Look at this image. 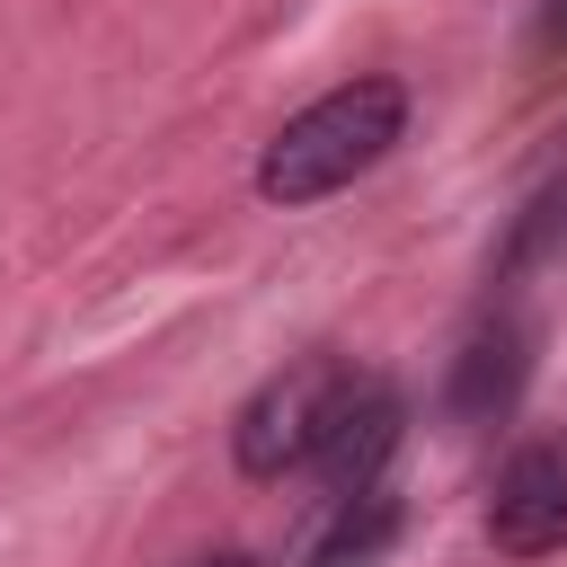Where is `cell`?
<instances>
[{"label": "cell", "mask_w": 567, "mask_h": 567, "mask_svg": "<svg viewBox=\"0 0 567 567\" xmlns=\"http://www.w3.org/2000/svg\"><path fill=\"white\" fill-rule=\"evenodd\" d=\"M408 133V89L390 71H363V80H337L328 97H310L301 115H284V133L257 151V195L266 204H319L337 186H354L363 168H381Z\"/></svg>", "instance_id": "cell-1"}, {"label": "cell", "mask_w": 567, "mask_h": 567, "mask_svg": "<svg viewBox=\"0 0 567 567\" xmlns=\"http://www.w3.org/2000/svg\"><path fill=\"white\" fill-rule=\"evenodd\" d=\"M346 372H354V363H337V354H310V363L275 372V381H266V390L239 408V425H230L239 470H248V478L310 470V452H319V434H328V408H337Z\"/></svg>", "instance_id": "cell-2"}, {"label": "cell", "mask_w": 567, "mask_h": 567, "mask_svg": "<svg viewBox=\"0 0 567 567\" xmlns=\"http://www.w3.org/2000/svg\"><path fill=\"white\" fill-rule=\"evenodd\" d=\"M487 540L505 558H540L567 540V434H532L505 452L487 487Z\"/></svg>", "instance_id": "cell-3"}, {"label": "cell", "mask_w": 567, "mask_h": 567, "mask_svg": "<svg viewBox=\"0 0 567 567\" xmlns=\"http://www.w3.org/2000/svg\"><path fill=\"white\" fill-rule=\"evenodd\" d=\"M399 434H408L399 381H381V372H346V390H337V408H328V434H319V452H310V478H319L328 496L381 487V461L399 452Z\"/></svg>", "instance_id": "cell-4"}, {"label": "cell", "mask_w": 567, "mask_h": 567, "mask_svg": "<svg viewBox=\"0 0 567 567\" xmlns=\"http://www.w3.org/2000/svg\"><path fill=\"white\" fill-rule=\"evenodd\" d=\"M532 337H523V319H487L470 346H461V372H452V416H505L514 408V390H523V354Z\"/></svg>", "instance_id": "cell-5"}, {"label": "cell", "mask_w": 567, "mask_h": 567, "mask_svg": "<svg viewBox=\"0 0 567 567\" xmlns=\"http://www.w3.org/2000/svg\"><path fill=\"white\" fill-rule=\"evenodd\" d=\"M399 532V505L390 487H354V496H328V523L310 540V567H372Z\"/></svg>", "instance_id": "cell-6"}, {"label": "cell", "mask_w": 567, "mask_h": 567, "mask_svg": "<svg viewBox=\"0 0 567 567\" xmlns=\"http://www.w3.org/2000/svg\"><path fill=\"white\" fill-rule=\"evenodd\" d=\"M540 35H549V44H567V0H540Z\"/></svg>", "instance_id": "cell-7"}, {"label": "cell", "mask_w": 567, "mask_h": 567, "mask_svg": "<svg viewBox=\"0 0 567 567\" xmlns=\"http://www.w3.org/2000/svg\"><path fill=\"white\" fill-rule=\"evenodd\" d=\"M195 567H257L248 549H213V558H195Z\"/></svg>", "instance_id": "cell-8"}]
</instances>
